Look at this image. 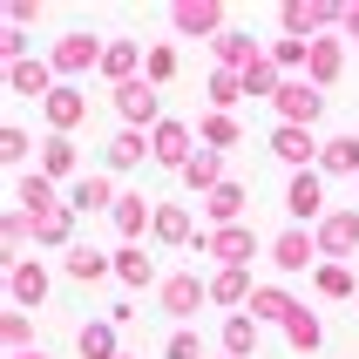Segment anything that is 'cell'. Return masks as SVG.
<instances>
[{
	"mask_svg": "<svg viewBox=\"0 0 359 359\" xmlns=\"http://www.w3.org/2000/svg\"><path fill=\"white\" fill-rule=\"evenodd\" d=\"M0 339H7V359L34 353V346H27V339H34V319H27V312H7V319H0Z\"/></svg>",
	"mask_w": 359,
	"mask_h": 359,
	"instance_id": "60d3db41",
	"label": "cell"
},
{
	"mask_svg": "<svg viewBox=\"0 0 359 359\" xmlns=\"http://www.w3.org/2000/svg\"><path fill=\"white\" fill-rule=\"evenodd\" d=\"M339 75H346V41H339V34L312 41V61H305V81H312V88H332Z\"/></svg>",
	"mask_w": 359,
	"mask_h": 359,
	"instance_id": "ffe728a7",
	"label": "cell"
},
{
	"mask_svg": "<svg viewBox=\"0 0 359 359\" xmlns=\"http://www.w3.org/2000/svg\"><path fill=\"white\" fill-rule=\"evenodd\" d=\"M34 244H41V251H61V258H68V251H75V210H68V203H55L48 217H34Z\"/></svg>",
	"mask_w": 359,
	"mask_h": 359,
	"instance_id": "603a6c76",
	"label": "cell"
},
{
	"mask_svg": "<svg viewBox=\"0 0 359 359\" xmlns=\"http://www.w3.org/2000/svg\"><path fill=\"white\" fill-rule=\"evenodd\" d=\"M102 163H109V170H142V163H156L149 129H116V142L102 149Z\"/></svg>",
	"mask_w": 359,
	"mask_h": 359,
	"instance_id": "44dd1931",
	"label": "cell"
},
{
	"mask_svg": "<svg viewBox=\"0 0 359 359\" xmlns=\"http://www.w3.org/2000/svg\"><path fill=\"white\" fill-rule=\"evenodd\" d=\"M170 27H177L183 41H217L224 27H231V7H224V0H177V7H170Z\"/></svg>",
	"mask_w": 359,
	"mask_h": 359,
	"instance_id": "5b68a950",
	"label": "cell"
},
{
	"mask_svg": "<svg viewBox=\"0 0 359 359\" xmlns=\"http://www.w3.org/2000/svg\"><path fill=\"white\" fill-rule=\"evenodd\" d=\"M319 177H359V136H353V129H346V136H325Z\"/></svg>",
	"mask_w": 359,
	"mask_h": 359,
	"instance_id": "1f68e13d",
	"label": "cell"
},
{
	"mask_svg": "<svg viewBox=\"0 0 359 359\" xmlns=\"http://www.w3.org/2000/svg\"><path fill=\"white\" fill-rule=\"evenodd\" d=\"M353 319H359V299H353Z\"/></svg>",
	"mask_w": 359,
	"mask_h": 359,
	"instance_id": "f907efd6",
	"label": "cell"
},
{
	"mask_svg": "<svg viewBox=\"0 0 359 359\" xmlns=\"http://www.w3.org/2000/svg\"><path fill=\"white\" fill-rule=\"evenodd\" d=\"M244 203H251V190H244V183H224V190H210V197H203V217H210V231H231V224H244Z\"/></svg>",
	"mask_w": 359,
	"mask_h": 359,
	"instance_id": "d4e9b609",
	"label": "cell"
},
{
	"mask_svg": "<svg viewBox=\"0 0 359 359\" xmlns=\"http://www.w3.org/2000/svg\"><path fill=\"white\" fill-rule=\"evenodd\" d=\"M149 149H156V163H163V170H177V177H183V170H190V156H197L203 142H197V129H190V122L163 116L156 129H149Z\"/></svg>",
	"mask_w": 359,
	"mask_h": 359,
	"instance_id": "52a82bcc",
	"label": "cell"
},
{
	"mask_svg": "<svg viewBox=\"0 0 359 359\" xmlns=\"http://www.w3.org/2000/svg\"><path fill=\"white\" fill-rule=\"evenodd\" d=\"M264 258L278 264L285 278H299V271H319L325 251H319V238H312L305 224H292V231H278V238H271V251H264Z\"/></svg>",
	"mask_w": 359,
	"mask_h": 359,
	"instance_id": "277c9868",
	"label": "cell"
},
{
	"mask_svg": "<svg viewBox=\"0 0 359 359\" xmlns=\"http://www.w3.org/2000/svg\"><path fill=\"white\" fill-rule=\"evenodd\" d=\"M258 339H264V325L251 312H231L224 319V359H258Z\"/></svg>",
	"mask_w": 359,
	"mask_h": 359,
	"instance_id": "4dcf8cb0",
	"label": "cell"
},
{
	"mask_svg": "<svg viewBox=\"0 0 359 359\" xmlns=\"http://www.w3.org/2000/svg\"><path fill=\"white\" fill-rule=\"evenodd\" d=\"M61 271H68L75 285H102V278H116V258H109V251H95V244H75V251L61 258Z\"/></svg>",
	"mask_w": 359,
	"mask_h": 359,
	"instance_id": "cb8c5ba5",
	"label": "cell"
},
{
	"mask_svg": "<svg viewBox=\"0 0 359 359\" xmlns=\"http://www.w3.org/2000/svg\"><path fill=\"white\" fill-rule=\"evenodd\" d=\"M312 238H319L325 264H346V258H359V210H325V224L312 231Z\"/></svg>",
	"mask_w": 359,
	"mask_h": 359,
	"instance_id": "8fae6325",
	"label": "cell"
},
{
	"mask_svg": "<svg viewBox=\"0 0 359 359\" xmlns=\"http://www.w3.org/2000/svg\"><path fill=\"white\" fill-rule=\"evenodd\" d=\"M339 41H359V0L346 7V27H339Z\"/></svg>",
	"mask_w": 359,
	"mask_h": 359,
	"instance_id": "c3c4849f",
	"label": "cell"
},
{
	"mask_svg": "<svg viewBox=\"0 0 359 359\" xmlns=\"http://www.w3.org/2000/svg\"><path fill=\"white\" fill-rule=\"evenodd\" d=\"M41 299H48V264L41 258L7 264V305H14V312H41Z\"/></svg>",
	"mask_w": 359,
	"mask_h": 359,
	"instance_id": "4fadbf2b",
	"label": "cell"
},
{
	"mask_svg": "<svg viewBox=\"0 0 359 359\" xmlns=\"http://www.w3.org/2000/svg\"><path fill=\"white\" fill-rule=\"evenodd\" d=\"M102 55H109V41H102V34H88V27H68V34L48 48V61H55V75H61V81L88 75V68L102 75Z\"/></svg>",
	"mask_w": 359,
	"mask_h": 359,
	"instance_id": "3957f363",
	"label": "cell"
},
{
	"mask_svg": "<svg viewBox=\"0 0 359 359\" xmlns=\"http://www.w3.org/2000/svg\"><path fill=\"white\" fill-rule=\"evenodd\" d=\"M41 116H48V136H75L81 122H88V95H81L75 81H61L55 95L41 102Z\"/></svg>",
	"mask_w": 359,
	"mask_h": 359,
	"instance_id": "5bb4252c",
	"label": "cell"
},
{
	"mask_svg": "<svg viewBox=\"0 0 359 359\" xmlns=\"http://www.w3.org/2000/svg\"><path fill=\"white\" fill-rule=\"evenodd\" d=\"M156 299L170 319H197V305H210V278H197V271H170V278L156 285Z\"/></svg>",
	"mask_w": 359,
	"mask_h": 359,
	"instance_id": "30bf717a",
	"label": "cell"
},
{
	"mask_svg": "<svg viewBox=\"0 0 359 359\" xmlns=\"http://www.w3.org/2000/svg\"><path fill=\"white\" fill-rule=\"evenodd\" d=\"M109 102H116L122 129H156V122H163V88H156V81H142V75H136V81H122Z\"/></svg>",
	"mask_w": 359,
	"mask_h": 359,
	"instance_id": "8992f818",
	"label": "cell"
},
{
	"mask_svg": "<svg viewBox=\"0 0 359 359\" xmlns=\"http://www.w3.org/2000/svg\"><path fill=\"white\" fill-rule=\"evenodd\" d=\"M271 116H278V122H292V129H312V122L325 116V88H312V81H299V75H292V81L278 88V102H271Z\"/></svg>",
	"mask_w": 359,
	"mask_h": 359,
	"instance_id": "ba28073f",
	"label": "cell"
},
{
	"mask_svg": "<svg viewBox=\"0 0 359 359\" xmlns=\"http://www.w3.org/2000/svg\"><path fill=\"white\" fill-rule=\"evenodd\" d=\"M285 210H292V224H312V231L325 224L332 203H325V177H319V170H299V177L285 183Z\"/></svg>",
	"mask_w": 359,
	"mask_h": 359,
	"instance_id": "9c48e42d",
	"label": "cell"
},
{
	"mask_svg": "<svg viewBox=\"0 0 359 359\" xmlns=\"http://www.w3.org/2000/svg\"><path fill=\"white\" fill-rule=\"evenodd\" d=\"M116 278L129 285V292H149V285H163V278H156V258H149L142 244H122V251H116Z\"/></svg>",
	"mask_w": 359,
	"mask_h": 359,
	"instance_id": "f546056e",
	"label": "cell"
},
{
	"mask_svg": "<svg viewBox=\"0 0 359 359\" xmlns=\"http://www.w3.org/2000/svg\"><path fill=\"white\" fill-rule=\"evenodd\" d=\"M116 183H109V170H88V177L81 183H68V210H75V217H88V210H116Z\"/></svg>",
	"mask_w": 359,
	"mask_h": 359,
	"instance_id": "e0dca14e",
	"label": "cell"
},
{
	"mask_svg": "<svg viewBox=\"0 0 359 359\" xmlns=\"http://www.w3.org/2000/svg\"><path fill=\"white\" fill-rule=\"evenodd\" d=\"M27 244H34V217H27V210H7V224H0V251H7V264L27 258Z\"/></svg>",
	"mask_w": 359,
	"mask_h": 359,
	"instance_id": "74e56055",
	"label": "cell"
},
{
	"mask_svg": "<svg viewBox=\"0 0 359 359\" xmlns=\"http://www.w3.org/2000/svg\"><path fill=\"white\" fill-rule=\"evenodd\" d=\"M203 88H210V109H217V116H231V109L244 102V75H238V68H210Z\"/></svg>",
	"mask_w": 359,
	"mask_h": 359,
	"instance_id": "f35d334b",
	"label": "cell"
},
{
	"mask_svg": "<svg viewBox=\"0 0 359 359\" xmlns=\"http://www.w3.org/2000/svg\"><path fill=\"white\" fill-rule=\"evenodd\" d=\"M55 203H68V197H61V183H48L41 170H20V183H14V210H27V217H48Z\"/></svg>",
	"mask_w": 359,
	"mask_h": 359,
	"instance_id": "ac0fdd59",
	"label": "cell"
},
{
	"mask_svg": "<svg viewBox=\"0 0 359 359\" xmlns=\"http://www.w3.org/2000/svg\"><path fill=\"white\" fill-rule=\"evenodd\" d=\"M122 359H129V353H122Z\"/></svg>",
	"mask_w": 359,
	"mask_h": 359,
	"instance_id": "816d5d0a",
	"label": "cell"
},
{
	"mask_svg": "<svg viewBox=\"0 0 359 359\" xmlns=\"http://www.w3.org/2000/svg\"><path fill=\"white\" fill-rule=\"evenodd\" d=\"M61 88V75H55V61H14V68H7V95H27V102H48Z\"/></svg>",
	"mask_w": 359,
	"mask_h": 359,
	"instance_id": "9a60e30c",
	"label": "cell"
},
{
	"mask_svg": "<svg viewBox=\"0 0 359 359\" xmlns=\"http://www.w3.org/2000/svg\"><path fill=\"white\" fill-rule=\"evenodd\" d=\"M142 61H149V48L142 41H109V55H102V81H136L142 75Z\"/></svg>",
	"mask_w": 359,
	"mask_h": 359,
	"instance_id": "484cf974",
	"label": "cell"
},
{
	"mask_svg": "<svg viewBox=\"0 0 359 359\" xmlns=\"http://www.w3.org/2000/svg\"><path fill=\"white\" fill-rule=\"evenodd\" d=\"M271 251V244L251 231V224H231V231H203L197 238V258H217V271H251V258Z\"/></svg>",
	"mask_w": 359,
	"mask_h": 359,
	"instance_id": "6da1fadb",
	"label": "cell"
},
{
	"mask_svg": "<svg viewBox=\"0 0 359 359\" xmlns=\"http://www.w3.org/2000/svg\"><path fill=\"white\" fill-rule=\"evenodd\" d=\"M251 271H210V305H231V312H244L251 305Z\"/></svg>",
	"mask_w": 359,
	"mask_h": 359,
	"instance_id": "836d02e7",
	"label": "cell"
},
{
	"mask_svg": "<svg viewBox=\"0 0 359 359\" xmlns=\"http://www.w3.org/2000/svg\"><path fill=\"white\" fill-rule=\"evenodd\" d=\"M278 27H285V41H325L332 27H346V7L339 0H285Z\"/></svg>",
	"mask_w": 359,
	"mask_h": 359,
	"instance_id": "7a4b0ae2",
	"label": "cell"
},
{
	"mask_svg": "<svg viewBox=\"0 0 359 359\" xmlns=\"http://www.w3.org/2000/svg\"><path fill=\"white\" fill-rule=\"evenodd\" d=\"M116 332H122L116 319H88V325H81V332H75V353H81V359H122Z\"/></svg>",
	"mask_w": 359,
	"mask_h": 359,
	"instance_id": "d6a6232c",
	"label": "cell"
},
{
	"mask_svg": "<svg viewBox=\"0 0 359 359\" xmlns=\"http://www.w3.org/2000/svg\"><path fill=\"white\" fill-rule=\"evenodd\" d=\"M285 346H292V353H319L325 346V325H319V312H292V319H285Z\"/></svg>",
	"mask_w": 359,
	"mask_h": 359,
	"instance_id": "d590c367",
	"label": "cell"
},
{
	"mask_svg": "<svg viewBox=\"0 0 359 359\" xmlns=\"http://www.w3.org/2000/svg\"><path fill=\"white\" fill-rule=\"evenodd\" d=\"M210 48H217V68H238V75L251 68V61H264V48L251 41V27H224Z\"/></svg>",
	"mask_w": 359,
	"mask_h": 359,
	"instance_id": "4316f807",
	"label": "cell"
},
{
	"mask_svg": "<svg viewBox=\"0 0 359 359\" xmlns=\"http://www.w3.org/2000/svg\"><path fill=\"white\" fill-rule=\"evenodd\" d=\"M177 68H183L177 48L163 41V48H149V61H142V81H156V88H163V81H177Z\"/></svg>",
	"mask_w": 359,
	"mask_h": 359,
	"instance_id": "b9f144b4",
	"label": "cell"
},
{
	"mask_svg": "<svg viewBox=\"0 0 359 359\" xmlns=\"http://www.w3.org/2000/svg\"><path fill=\"white\" fill-rule=\"evenodd\" d=\"M27 20H41V0H7V27H27Z\"/></svg>",
	"mask_w": 359,
	"mask_h": 359,
	"instance_id": "7dc6e473",
	"label": "cell"
},
{
	"mask_svg": "<svg viewBox=\"0 0 359 359\" xmlns=\"http://www.w3.org/2000/svg\"><path fill=\"white\" fill-rule=\"evenodd\" d=\"M27 48H34V41H27V27H7V34H0V55H7V68H14V61H34Z\"/></svg>",
	"mask_w": 359,
	"mask_h": 359,
	"instance_id": "f6af8a7d",
	"label": "cell"
},
{
	"mask_svg": "<svg viewBox=\"0 0 359 359\" xmlns=\"http://www.w3.org/2000/svg\"><path fill=\"white\" fill-rule=\"evenodd\" d=\"M27 156H41V149H34V136L7 122V129H0V163H14V170H20V163H27Z\"/></svg>",
	"mask_w": 359,
	"mask_h": 359,
	"instance_id": "7bdbcfd3",
	"label": "cell"
},
{
	"mask_svg": "<svg viewBox=\"0 0 359 359\" xmlns=\"http://www.w3.org/2000/svg\"><path fill=\"white\" fill-rule=\"evenodd\" d=\"M217 359H224V353H217Z\"/></svg>",
	"mask_w": 359,
	"mask_h": 359,
	"instance_id": "f5cc1de1",
	"label": "cell"
},
{
	"mask_svg": "<svg viewBox=\"0 0 359 359\" xmlns=\"http://www.w3.org/2000/svg\"><path fill=\"white\" fill-rule=\"evenodd\" d=\"M224 183H231V177H224V156H217V149H197V156H190V170H183V190L203 203L210 190H224Z\"/></svg>",
	"mask_w": 359,
	"mask_h": 359,
	"instance_id": "83f0119b",
	"label": "cell"
},
{
	"mask_svg": "<svg viewBox=\"0 0 359 359\" xmlns=\"http://www.w3.org/2000/svg\"><path fill=\"white\" fill-rule=\"evenodd\" d=\"M312 292H319V299H359L353 264H319V271H312Z\"/></svg>",
	"mask_w": 359,
	"mask_h": 359,
	"instance_id": "ab89813d",
	"label": "cell"
},
{
	"mask_svg": "<svg viewBox=\"0 0 359 359\" xmlns=\"http://www.w3.org/2000/svg\"><path fill=\"white\" fill-rule=\"evenodd\" d=\"M319 149H325V142L312 136V129H292V122L271 129V156H278L292 177H299V170H319Z\"/></svg>",
	"mask_w": 359,
	"mask_h": 359,
	"instance_id": "7c38bea8",
	"label": "cell"
},
{
	"mask_svg": "<svg viewBox=\"0 0 359 359\" xmlns=\"http://www.w3.org/2000/svg\"><path fill=\"white\" fill-rule=\"evenodd\" d=\"M14 359H55V353H41V346H34V353H14Z\"/></svg>",
	"mask_w": 359,
	"mask_h": 359,
	"instance_id": "681fc988",
	"label": "cell"
},
{
	"mask_svg": "<svg viewBox=\"0 0 359 359\" xmlns=\"http://www.w3.org/2000/svg\"><path fill=\"white\" fill-rule=\"evenodd\" d=\"M285 81H292V75H285L278 61L264 55V61H251V68H244V95H258V102H278V88H285Z\"/></svg>",
	"mask_w": 359,
	"mask_h": 359,
	"instance_id": "e575fe53",
	"label": "cell"
},
{
	"mask_svg": "<svg viewBox=\"0 0 359 359\" xmlns=\"http://www.w3.org/2000/svg\"><path fill=\"white\" fill-rule=\"evenodd\" d=\"M244 312H251V319H258V325H285V319H292V312H299V299H292L285 285H258Z\"/></svg>",
	"mask_w": 359,
	"mask_h": 359,
	"instance_id": "f1b7e54d",
	"label": "cell"
},
{
	"mask_svg": "<svg viewBox=\"0 0 359 359\" xmlns=\"http://www.w3.org/2000/svg\"><path fill=\"white\" fill-rule=\"evenodd\" d=\"M109 217H116L122 244H142V231L156 224V203L142 197V190H122V197H116V210H109Z\"/></svg>",
	"mask_w": 359,
	"mask_h": 359,
	"instance_id": "d6986e66",
	"label": "cell"
},
{
	"mask_svg": "<svg viewBox=\"0 0 359 359\" xmlns=\"http://www.w3.org/2000/svg\"><path fill=\"white\" fill-rule=\"evenodd\" d=\"M271 61L292 75V68H305V61H312V41H271Z\"/></svg>",
	"mask_w": 359,
	"mask_h": 359,
	"instance_id": "ee69618b",
	"label": "cell"
},
{
	"mask_svg": "<svg viewBox=\"0 0 359 359\" xmlns=\"http://www.w3.org/2000/svg\"><path fill=\"white\" fill-rule=\"evenodd\" d=\"M149 238L170 244V251H183V244H197L203 231L190 224V210H183V203H156V224H149Z\"/></svg>",
	"mask_w": 359,
	"mask_h": 359,
	"instance_id": "7402d4cb",
	"label": "cell"
},
{
	"mask_svg": "<svg viewBox=\"0 0 359 359\" xmlns=\"http://www.w3.org/2000/svg\"><path fill=\"white\" fill-rule=\"evenodd\" d=\"M34 170L48 183H68V177L81 183V149H75V136H48V142H41V156H34Z\"/></svg>",
	"mask_w": 359,
	"mask_h": 359,
	"instance_id": "2e32d148",
	"label": "cell"
},
{
	"mask_svg": "<svg viewBox=\"0 0 359 359\" xmlns=\"http://www.w3.org/2000/svg\"><path fill=\"white\" fill-rule=\"evenodd\" d=\"M197 142L224 156V149H238V142H244V129H238V116H217V109H210V116L197 122Z\"/></svg>",
	"mask_w": 359,
	"mask_h": 359,
	"instance_id": "8d00e7d4",
	"label": "cell"
},
{
	"mask_svg": "<svg viewBox=\"0 0 359 359\" xmlns=\"http://www.w3.org/2000/svg\"><path fill=\"white\" fill-rule=\"evenodd\" d=\"M163 359H203V339H197V332H170Z\"/></svg>",
	"mask_w": 359,
	"mask_h": 359,
	"instance_id": "bcb514c9",
	"label": "cell"
}]
</instances>
